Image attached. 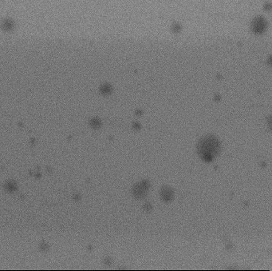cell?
<instances>
[{
	"instance_id": "1",
	"label": "cell",
	"mask_w": 272,
	"mask_h": 271,
	"mask_svg": "<svg viewBox=\"0 0 272 271\" xmlns=\"http://www.w3.org/2000/svg\"><path fill=\"white\" fill-rule=\"evenodd\" d=\"M220 151V143L213 136L204 137L199 142L198 152L206 162H211Z\"/></svg>"
},
{
	"instance_id": "2",
	"label": "cell",
	"mask_w": 272,
	"mask_h": 271,
	"mask_svg": "<svg viewBox=\"0 0 272 271\" xmlns=\"http://www.w3.org/2000/svg\"><path fill=\"white\" fill-rule=\"evenodd\" d=\"M266 29V21L263 18H256L252 22V30L256 33L260 34Z\"/></svg>"
},
{
	"instance_id": "3",
	"label": "cell",
	"mask_w": 272,
	"mask_h": 271,
	"mask_svg": "<svg viewBox=\"0 0 272 271\" xmlns=\"http://www.w3.org/2000/svg\"><path fill=\"white\" fill-rule=\"evenodd\" d=\"M146 191H147V186L143 183H141L134 187V194L136 197H142L145 194Z\"/></svg>"
},
{
	"instance_id": "4",
	"label": "cell",
	"mask_w": 272,
	"mask_h": 271,
	"mask_svg": "<svg viewBox=\"0 0 272 271\" xmlns=\"http://www.w3.org/2000/svg\"><path fill=\"white\" fill-rule=\"evenodd\" d=\"M162 197L165 200H170L173 197V192L168 187H165L162 190Z\"/></svg>"
}]
</instances>
